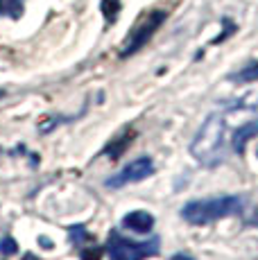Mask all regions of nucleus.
Segmentation results:
<instances>
[{
  "mask_svg": "<svg viewBox=\"0 0 258 260\" xmlns=\"http://www.w3.org/2000/svg\"><path fill=\"white\" fill-rule=\"evenodd\" d=\"M227 122L222 113H211L206 118V122L202 124V129L197 132L195 141L190 143V154L206 168H213L217 163H222L227 154Z\"/></svg>",
  "mask_w": 258,
  "mask_h": 260,
  "instance_id": "1",
  "label": "nucleus"
},
{
  "mask_svg": "<svg viewBox=\"0 0 258 260\" xmlns=\"http://www.w3.org/2000/svg\"><path fill=\"white\" fill-rule=\"evenodd\" d=\"M242 197L238 194H224V197H213V199H195L188 202L181 208V217L188 224L195 226H204V224H213L217 219H224L229 215H238L242 211Z\"/></svg>",
  "mask_w": 258,
  "mask_h": 260,
  "instance_id": "2",
  "label": "nucleus"
},
{
  "mask_svg": "<svg viewBox=\"0 0 258 260\" xmlns=\"http://www.w3.org/2000/svg\"><path fill=\"white\" fill-rule=\"evenodd\" d=\"M134 136H136V134L132 132V129H125V134H120V136L116 138V141H111L107 145V149H104V154H109V156L111 158H118L120 156L122 152H125V149L129 147V143L134 141Z\"/></svg>",
  "mask_w": 258,
  "mask_h": 260,
  "instance_id": "8",
  "label": "nucleus"
},
{
  "mask_svg": "<svg viewBox=\"0 0 258 260\" xmlns=\"http://www.w3.org/2000/svg\"><path fill=\"white\" fill-rule=\"evenodd\" d=\"M170 260H192V258H188V256H183V253H179V256H175V258H170Z\"/></svg>",
  "mask_w": 258,
  "mask_h": 260,
  "instance_id": "13",
  "label": "nucleus"
},
{
  "mask_svg": "<svg viewBox=\"0 0 258 260\" xmlns=\"http://www.w3.org/2000/svg\"><path fill=\"white\" fill-rule=\"evenodd\" d=\"M0 98H3V91H0Z\"/></svg>",
  "mask_w": 258,
  "mask_h": 260,
  "instance_id": "14",
  "label": "nucleus"
},
{
  "mask_svg": "<svg viewBox=\"0 0 258 260\" xmlns=\"http://www.w3.org/2000/svg\"><path fill=\"white\" fill-rule=\"evenodd\" d=\"M100 9H102L104 18H107L109 23H113L118 18V12H120V0H102Z\"/></svg>",
  "mask_w": 258,
  "mask_h": 260,
  "instance_id": "11",
  "label": "nucleus"
},
{
  "mask_svg": "<svg viewBox=\"0 0 258 260\" xmlns=\"http://www.w3.org/2000/svg\"><path fill=\"white\" fill-rule=\"evenodd\" d=\"M152 172H154L152 158L141 156V158H136V161H132L129 166H125L118 174H113L111 179H107V186L109 188H122V186H129V183H138V181L150 177Z\"/></svg>",
  "mask_w": 258,
  "mask_h": 260,
  "instance_id": "5",
  "label": "nucleus"
},
{
  "mask_svg": "<svg viewBox=\"0 0 258 260\" xmlns=\"http://www.w3.org/2000/svg\"><path fill=\"white\" fill-rule=\"evenodd\" d=\"M254 136H258V120H245V122L238 124V127L231 132V138H229L231 149L236 154H242L245 152V145Z\"/></svg>",
  "mask_w": 258,
  "mask_h": 260,
  "instance_id": "6",
  "label": "nucleus"
},
{
  "mask_svg": "<svg viewBox=\"0 0 258 260\" xmlns=\"http://www.w3.org/2000/svg\"><path fill=\"white\" fill-rule=\"evenodd\" d=\"M122 226L134 233H150L154 226V217L147 211H132L122 217Z\"/></svg>",
  "mask_w": 258,
  "mask_h": 260,
  "instance_id": "7",
  "label": "nucleus"
},
{
  "mask_svg": "<svg viewBox=\"0 0 258 260\" xmlns=\"http://www.w3.org/2000/svg\"><path fill=\"white\" fill-rule=\"evenodd\" d=\"M0 251H5V253H14V251H16V247H14V240H5V242L0 244Z\"/></svg>",
  "mask_w": 258,
  "mask_h": 260,
  "instance_id": "12",
  "label": "nucleus"
},
{
  "mask_svg": "<svg viewBox=\"0 0 258 260\" xmlns=\"http://www.w3.org/2000/svg\"><path fill=\"white\" fill-rule=\"evenodd\" d=\"M107 253L111 260H145L158 253V238H152L147 242H134L113 231L107 240Z\"/></svg>",
  "mask_w": 258,
  "mask_h": 260,
  "instance_id": "4",
  "label": "nucleus"
},
{
  "mask_svg": "<svg viewBox=\"0 0 258 260\" xmlns=\"http://www.w3.org/2000/svg\"><path fill=\"white\" fill-rule=\"evenodd\" d=\"M25 9V0H0V16L21 18Z\"/></svg>",
  "mask_w": 258,
  "mask_h": 260,
  "instance_id": "9",
  "label": "nucleus"
},
{
  "mask_svg": "<svg viewBox=\"0 0 258 260\" xmlns=\"http://www.w3.org/2000/svg\"><path fill=\"white\" fill-rule=\"evenodd\" d=\"M231 79L236 84H251V82H258V59L256 61H251L249 66H245L242 71L233 73Z\"/></svg>",
  "mask_w": 258,
  "mask_h": 260,
  "instance_id": "10",
  "label": "nucleus"
},
{
  "mask_svg": "<svg viewBox=\"0 0 258 260\" xmlns=\"http://www.w3.org/2000/svg\"><path fill=\"white\" fill-rule=\"evenodd\" d=\"M163 21H166V12H161V9H150V12L143 14V16L134 23V27L129 29L127 39L122 41L120 57H132L134 52H138V50L154 37V32L161 27Z\"/></svg>",
  "mask_w": 258,
  "mask_h": 260,
  "instance_id": "3",
  "label": "nucleus"
}]
</instances>
